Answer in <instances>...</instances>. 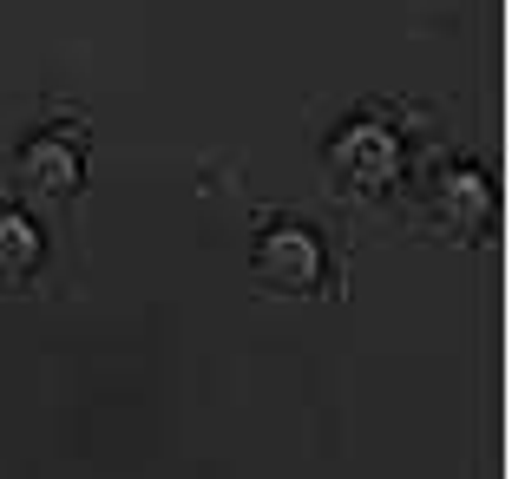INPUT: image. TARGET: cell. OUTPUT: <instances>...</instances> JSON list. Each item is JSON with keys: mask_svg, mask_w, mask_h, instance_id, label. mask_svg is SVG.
Segmentation results:
<instances>
[{"mask_svg": "<svg viewBox=\"0 0 512 479\" xmlns=\"http://www.w3.org/2000/svg\"><path fill=\"white\" fill-rule=\"evenodd\" d=\"M329 171L348 197H388L407 171V138L394 132L388 119L362 112V119H348L342 132L329 138Z\"/></svg>", "mask_w": 512, "mask_h": 479, "instance_id": "obj_1", "label": "cell"}, {"mask_svg": "<svg viewBox=\"0 0 512 479\" xmlns=\"http://www.w3.org/2000/svg\"><path fill=\"white\" fill-rule=\"evenodd\" d=\"M421 210H427V230H434V237H447V243H480L486 224H493V184H486L480 165L447 158V165L421 184Z\"/></svg>", "mask_w": 512, "mask_h": 479, "instance_id": "obj_2", "label": "cell"}, {"mask_svg": "<svg viewBox=\"0 0 512 479\" xmlns=\"http://www.w3.org/2000/svg\"><path fill=\"white\" fill-rule=\"evenodd\" d=\"M250 276L270 296H316L329 276V250L309 224H270L250 250Z\"/></svg>", "mask_w": 512, "mask_h": 479, "instance_id": "obj_3", "label": "cell"}, {"mask_svg": "<svg viewBox=\"0 0 512 479\" xmlns=\"http://www.w3.org/2000/svg\"><path fill=\"white\" fill-rule=\"evenodd\" d=\"M14 178H20V191L40 197V204H66V197L86 184V145H79V132H66V125L33 132L27 145L14 151Z\"/></svg>", "mask_w": 512, "mask_h": 479, "instance_id": "obj_4", "label": "cell"}, {"mask_svg": "<svg viewBox=\"0 0 512 479\" xmlns=\"http://www.w3.org/2000/svg\"><path fill=\"white\" fill-rule=\"evenodd\" d=\"M46 263V230L20 204H0V283L14 289Z\"/></svg>", "mask_w": 512, "mask_h": 479, "instance_id": "obj_5", "label": "cell"}]
</instances>
